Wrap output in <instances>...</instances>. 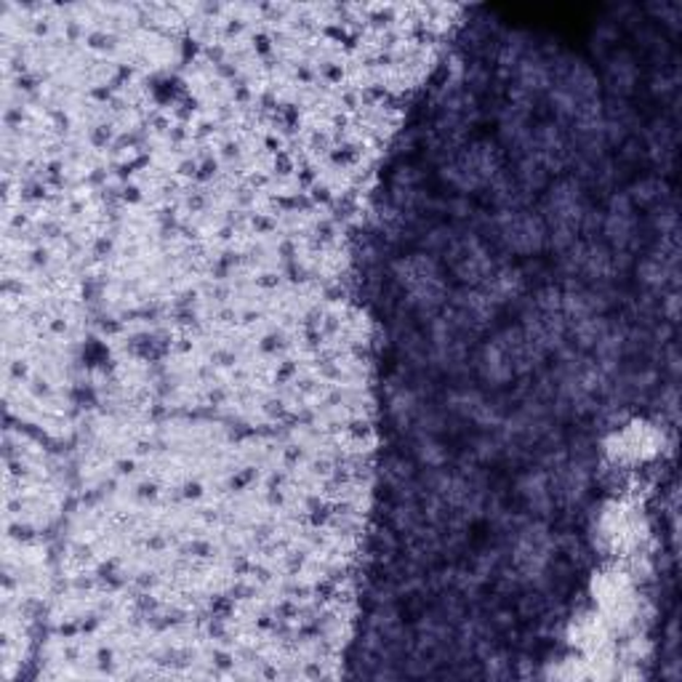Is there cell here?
Wrapping results in <instances>:
<instances>
[{
  "instance_id": "obj_8",
  "label": "cell",
  "mask_w": 682,
  "mask_h": 682,
  "mask_svg": "<svg viewBox=\"0 0 682 682\" xmlns=\"http://www.w3.org/2000/svg\"><path fill=\"white\" fill-rule=\"evenodd\" d=\"M573 257L568 259V264H571L573 275H581L586 277V281H608L610 275H613L616 270V259H613V251H610L608 246H603V243L597 240H584V243H573L571 246Z\"/></svg>"
},
{
  "instance_id": "obj_3",
  "label": "cell",
  "mask_w": 682,
  "mask_h": 682,
  "mask_svg": "<svg viewBox=\"0 0 682 682\" xmlns=\"http://www.w3.org/2000/svg\"><path fill=\"white\" fill-rule=\"evenodd\" d=\"M393 272L397 286H400L402 294L408 296V301L417 305L421 312L441 310L446 305V275H443L435 259H430L426 253H411V257L397 259Z\"/></svg>"
},
{
  "instance_id": "obj_16",
  "label": "cell",
  "mask_w": 682,
  "mask_h": 682,
  "mask_svg": "<svg viewBox=\"0 0 682 682\" xmlns=\"http://www.w3.org/2000/svg\"><path fill=\"white\" fill-rule=\"evenodd\" d=\"M419 456H421V459H424L430 467H437V464H441V461H443V450L437 448L435 443L430 441V437L419 443Z\"/></svg>"
},
{
  "instance_id": "obj_12",
  "label": "cell",
  "mask_w": 682,
  "mask_h": 682,
  "mask_svg": "<svg viewBox=\"0 0 682 682\" xmlns=\"http://www.w3.org/2000/svg\"><path fill=\"white\" fill-rule=\"evenodd\" d=\"M480 288H483L485 294L491 296V301H494V305H504V301H509V299H514V296L523 294L525 277H523V272L518 270V266L501 264V266H494V270H491V275L485 277V283Z\"/></svg>"
},
{
  "instance_id": "obj_1",
  "label": "cell",
  "mask_w": 682,
  "mask_h": 682,
  "mask_svg": "<svg viewBox=\"0 0 682 682\" xmlns=\"http://www.w3.org/2000/svg\"><path fill=\"white\" fill-rule=\"evenodd\" d=\"M542 355L525 339L523 328H504L494 336L478 358V371L485 382L509 384L512 379L525 376Z\"/></svg>"
},
{
  "instance_id": "obj_14",
  "label": "cell",
  "mask_w": 682,
  "mask_h": 682,
  "mask_svg": "<svg viewBox=\"0 0 682 682\" xmlns=\"http://www.w3.org/2000/svg\"><path fill=\"white\" fill-rule=\"evenodd\" d=\"M454 411L459 417H464L467 421L478 426H496L499 424V413L491 406L488 400H483L478 393H461L454 397Z\"/></svg>"
},
{
  "instance_id": "obj_11",
  "label": "cell",
  "mask_w": 682,
  "mask_h": 682,
  "mask_svg": "<svg viewBox=\"0 0 682 682\" xmlns=\"http://www.w3.org/2000/svg\"><path fill=\"white\" fill-rule=\"evenodd\" d=\"M430 339H432V347H435V355L443 360V363L454 365L464 360L467 336L461 334L454 323H450V318H437L435 323H432Z\"/></svg>"
},
{
  "instance_id": "obj_13",
  "label": "cell",
  "mask_w": 682,
  "mask_h": 682,
  "mask_svg": "<svg viewBox=\"0 0 682 682\" xmlns=\"http://www.w3.org/2000/svg\"><path fill=\"white\" fill-rule=\"evenodd\" d=\"M520 499L525 501L528 509L536 514H547L555 504V494H551V480L547 472H531L520 480Z\"/></svg>"
},
{
  "instance_id": "obj_9",
  "label": "cell",
  "mask_w": 682,
  "mask_h": 682,
  "mask_svg": "<svg viewBox=\"0 0 682 682\" xmlns=\"http://www.w3.org/2000/svg\"><path fill=\"white\" fill-rule=\"evenodd\" d=\"M528 150L547 171H562L571 160V145H568L566 134L557 126H549V123H544L531 134Z\"/></svg>"
},
{
  "instance_id": "obj_15",
  "label": "cell",
  "mask_w": 682,
  "mask_h": 682,
  "mask_svg": "<svg viewBox=\"0 0 682 682\" xmlns=\"http://www.w3.org/2000/svg\"><path fill=\"white\" fill-rule=\"evenodd\" d=\"M634 80H637V64H634V59L630 53H616L608 62V67H605V83H608L613 91L627 94L632 91Z\"/></svg>"
},
{
  "instance_id": "obj_7",
  "label": "cell",
  "mask_w": 682,
  "mask_h": 682,
  "mask_svg": "<svg viewBox=\"0 0 682 682\" xmlns=\"http://www.w3.org/2000/svg\"><path fill=\"white\" fill-rule=\"evenodd\" d=\"M555 542L544 525L531 523L520 528L512 547V568L520 579H536L549 568Z\"/></svg>"
},
{
  "instance_id": "obj_5",
  "label": "cell",
  "mask_w": 682,
  "mask_h": 682,
  "mask_svg": "<svg viewBox=\"0 0 682 682\" xmlns=\"http://www.w3.org/2000/svg\"><path fill=\"white\" fill-rule=\"evenodd\" d=\"M496 230H499V240L512 253L520 257H533L547 246V227H544L542 213L528 209H512L499 211L496 216Z\"/></svg>"
},
{
  "instance_id": "obj_10",
  "label": "cell",
  "mask_w": 682,
  "mask_h": 682,
  "mask_svg": "<svg viewBox=\"0 0 682 682\" xmlns=\"http://www.w3.org/2000/svg\"><path fill=\"white\" fill-rule=\"evenodd\" d=\"M634 227H637V219H634L632 200L627 195H616L603 219V235L608 237L610 246L627 248L634 237Z\"/></svg>"
},
{
  "instance_id": "obj_2",
  "label": "cell",
  "mask_w": 682,
  "mask_h": 682,
  "mask_svg": "<svg viewBox=\"0 0 682 682\" xmlns=\"http://www.w3.org/2000/svg\"><path fill=\"white\" fill-rule=\"evenodd\" d=\"M542 219L551 246L571 248L586 222V206L579 184L573 179H560L551 184L549 193L542 200Z\"/></svg>"
},
{
  "instance_id": "obj_6",
  "label": "cell",
  "mask_w": 682,
  "mask_h": 682,
  "mask_svg": "<svg viewBox=\"0 0 682 682\" xmlns=\"http://www.w3.org/2000/svg\"><path fill=\"white\" fill-rule=\"evenodd\" d=\"M446 259L448 270L470 288L483 286L485 277L494 270V259H491L488 248H485L483 240L474 235H464L450 240L446 248Z\"/></svg>"
},
{
  "instance_id": "obj_4",
  "label": "cell",
  "mask_w": 682,
  "mask_h": 682,
  "mask_svg": "<svg viewBox=\"0 0 682 682\" xmlns=\"http://www.w3.org/2000/svg\"><path fill=\"white\" fill-rule=\"evenodd\" d=\"M448 179L459 189H480L491 187L496 176L504 171L501 150L488 139L470 141L461 147L448 163Z\"/></svg>"
}]
</instances>
